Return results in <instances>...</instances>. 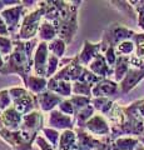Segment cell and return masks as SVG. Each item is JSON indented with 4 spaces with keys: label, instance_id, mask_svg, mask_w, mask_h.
I'll use <instances>...</instances> for the list:
<instances>
[{
    "label": "cell",
    "instance_id": "28",
    "mask_svg": "<svg viewBox=\"0 0 144 150\" xmlns=\"http://www.w3.org/2000/svg\"><path fill=\"white\" fill-rule=\"evenodd\" d=\"M92 90H93V85H89V84H85V83H82V81L73 83V95L93 98Z\"/></svg>",
    "mask_w": 144,
    "mask_h": 150
},
{
    "label": "cell",
    "instance_id": "17",
    "mask_svg": "<svg viewBox=\"0 0 144 150\" xmlns=\"http://www.w3.org/2000/svg\"><path fill=\"white\" fill-rule=\"evenodd\" d=\"M24 88L26 90H29L30 93H33L34 95L45 91L48 89V79L46 78H41V76H36L34 74H30L24 81Z\"/></svg>",
    "mask_w": 144,
    "mask_h": 150
},
{
    "label": "cell",
    "instance_id": "41",
    "mask_svg": "<svg viewBox=\"0 0 144 150\" xmlns=\"http://www.w3.org/2000/svg\"><path fill=\"white\" fill-rule=\"evenodd\" d=\"M4 9H6V6H5V4H4L3 0H0V13H1Z\"/></svg>",
    "mask_w": 144,
    "mask_h": 150
},
{
    "label": "cell",
    "instance_id": "37",
    "mask_svg": "<svg viewBox=\"0 0 144 150\" xmlns=\"http://www.w3.org/2000/svg\"><path fill=\"white\" fill-rule=\"evenodd\" d=\"M35 145L38 146L40 150H58V149H55L52 144H50L48 140H46L43 135H39L38 138H36L35 140Z\"/></svg>",
    "mask_w": 144,
    "mask_h": 150
},
{
    "label": "cell",
    "instance_id": "34",
    "mask_svg": "<svg viewBox=\"0 0 144 150\" xmlns=\"http://www.w3.org/2000/svg\"><path fill=\"white\" fill-rule=\"evenodd\" d=\"M10 106H13V100L9 89H1L0 90V111H5Z\"/></svg>",
    "mask_w": 144,
    "mask_h": 150
},
{
    "label": "cell",
    "instance_id": "18",
    "mask_svg": "<svg viewBox=\"0 0 144 150\" xmlns=\"http://www.w3.org/2000/svg\"><path fill=\"white\" fill-rule=\"evenodd\" d=\"M131 69V56H118L117 64L114 67V75H113V80L117 81L118 84L125 78V75Z\"/></svg>",
    "mask_w": 144,
    "mask_h": 150
},
{
    "label": "cell",
    "instance_id": "8",
    "mask_svg": "<svg viewBox=\"0 0 144 150\" xmlns=\"http://www.w3.org/2000/svg\"><path fill=\"white\" fill-rule=\"evenodd\" d=\"M49 49L48 43L39 41L38 46L34 53V65H33V73L36 76L45 78L46 76V68H48V59H49Z\"/></svg>",
    "mask_w": 144,
    "mask_h": 150
},
{
    "label": "cell",
    "instance_id": "22",
    "mask_svg": "<svg viewBox=\"0 0 144 150\" xmlns=\"http://www.w3.org/2000/svg\"><path fill=\"white\" fill-rule=\"evenodd\" d=\"M77 145V133L75 130H64L60 134L58 150H74Z\"/></svg>",
    "mask_w": 144,
    "mask_h": 150
},
{
    "label": "cell",
    "instance_id": "10",
    "mask_svg": "<svg viewBox=\"0 0 144 150\" xmlns=\"http://www.w3.org/2000/svg\"><path fill=\"white\" fill-rule=\"evenodd\" d=\"M48 128H53L59 130L60 133L64 130H74L75 129V123H74V116H69L63 114L60 110L55 109L49 112L48 118Z\"/></svg>",
    "mask_w": 144,
    "mask_h": 150
},
{
    "label": "cell",
    "instance_id": "24",
    "mask_svg": "<svg viewBox=\"0 0 144 150\" xmlns=\"http://www.w3.org/2000/svg\"><path fill=\"white\" fill-rule=\"evenodd\" d=\"M48 49L52 55H55V56H58L59 59H62L64 54H65L67 43L60 39V38H57V39H54L53 41L48 43Z\"/></svg>",
    "mask_w": 144,
    "mask_h": 150
},
{
    "label": "cell",
    "instance_id": "42",
    "mask_svg": "<svg viewBox=\"0 0 144 150\" xmlns=\"http://www.w3.org/2000/svg\"><path fill=\"white\" fill-rule=\"evenodd\" d=\"M134 150H144V145H143L142 143H139V145H138V146L134 149Z\"/></svg>",
    "mask_w": 144,
    "mask_h": 150
},
{
    "label": "cell",
    "instance_id": "16",
    "mask_svg": "<svg viewBox=\"0 0 144 150\" xmlns=\"http://www.w3.org/2000/svg\"><path fill=\"white\" fill-rule=\"evenodd\" d=\"M55 94H58L64 99H69L73 95V84L69 81H64V80H57L54 78H50L48 80V89Z\"/></svg>",
    "mask_w": 144,
    "mask_h": 150
},
{
    "label": "cell",
    "instance_id": "12",
    "mask_svg": "<svg viewBox=\"0 0 144 150\" xmlns=\"http://www.w3.org/2000/svg\"><path fill=\"white\" fill-rule=\"evenodd\" d=\"M144 79V68H132L125 75V78L119 83V91L122 94H127L132 91L139 83Z\"/></svg>",
    "mask_w": 144,
    "mask_h": 150
},
{
    "label": "cell",
    "instance_id": "13",
    "mask_svg": "<svg viewBox=\"0 0 144 150\" xmlns=\"http://www.w3.org/2000/svg\"><path fill=\"white\" fill-rule=\"evenodd\" d=\"M119 91V84L113 79H101L93 86L92 96L93 98H109L117 95Z\"/></svg>",
    "mask_w": 144,
    "mask_h": 150
},
{
    "label": "cell",
    "instance_id": "6",
    "mask_svg": "<svg viewBox=\"0 0 144 150\" xmlns=\"http://www.w3.org/2000/svg\"><path fill=\"white\" fill-rule=\"evenodd\" d=\"M28 13L29 11H28V9L24 5H23V3L18 4V5L10 6V8H6L0 13L3 19H4V21H5L6 26H8L10 36H14V35L18 34V31L20 30L23 19H24V16Z\"/></svg>",
    "mask_w": 144,
    "mask_h": 150
},
{
    "label": "cell",
    "instance_id": "11",
    "mask_svg": "<svg viewBox=\"0 0 144 150\" xmlns=\"http://www.w3.org/2000/svg\"><path fill=\"white\" fill-rule=\"evenodd\" d=\"M38 99V104H39V110L43 112H50L55 109H58L59 104L64 100V98H62L58 94H55L50 90H45L43 93H40L36 95Z\"/></svg>",
    "mask_w": 144,
    "mask_h": 150
},
{
    "label": "cell",
    "instance_id": "20",
    "mask_svg": "<svg viewBox=\"0 0 144 150\" xmlns=\"http://www.w3.org/2000/svg\"><path fill=\"white\" fill-rule=\"evenodd\" d=\"M57 38H58V33H57L55 26L50 21L43 20V23H41V25L39 28V31H38L39 41L50 43V41H53L54 39H57Z\"/></svg>",
    "mask_w": 144,
    "mask_h": 150
},
{
    "label": "cell",
    "instance_id": "5",
    "mask_svg": "<svg viewBox=\"0 0 144 150\" xmlns=\"http://www.w3.org/2000/svg\"><path fill=\"white\" fill-rule=\"evenodd\" d=\"M9 93H10V96L13 100V106L21 115H26L35 110H39L36 95H34L29 90H26L24 86L9 88Z\"/></svg>",
    "mask_w": 144,
    "mask_h": 150
},
{
    "label": "cell",
    "instance_id": "40",
    "mask_svg": "<svg viewBox=\"0 0 144 150\" xmlns=\"http://www.w3.org/2000/svg\"><path fill=\"white\" fill-rule=\"evenodd\" d=\"M4 65H5V60H4V58L0 55V71H1V69L4 68Z\"/></svg>",
    "mask_w": 144,
    "mask_h": 150
},
{
    "label": "cell",
    "instance_id": "1",
    "mask_svg": "<svg viewBox=\"0 0 144 150\" xmlns=\"http://www.w3.org/2000/svg\"><path fill=\"white\" fill-rule=\"evenodd\" d=\"M82 1L44 0L39 5L44 9V20L55 26L58 38L70 44L78 31V11Z\"/></svg>",
    "mask_w": 144,
    "mask_h": 150
},
{
    "label": "cell",
    "instance_id": "30",
    "mask_svg": "<svg viewBox=\"0 0 144 150\" xmlns=\"http://www.w3.org/2000/svg\"><path fill=\"white\" fill-rule=\"evenodd\" d=\"M60 69V59L58 56L49 54V59H48V68H46V79L53 78L55 74L58 73V70Z\"/></svg>",
    "mask_w": 144,
    "mask_h": 150
},
{
    "label": "cell",
    "instance_id": "9",
    "mask_svg": "<svg viewBox=\"0 0 144 150\" xmlns=\"http://www.w3.org/2000/svg\"><path fill=\"white\" fill-rule=\"evenodd\" d=\"M84 129L89 134L94 135L95 138H105V137H109L110 135L109 121L104 115L99 114V112H96V114L88 121Z\"/></svg>",
    "mask_w": 144,
    "mask_h": 150
},
{
    "label": "cell",
    "instance_id": "25",
    "mask_svg": "<svg viewBox=\"0 0 144 150\" xmlns=\"http://www.w3.org/2000/svg\"><path fill=\"white\" fill-rule=\"evenodd\" d=\"M13 50H14V41L11 36H0V55L3 56L5 62L11 55Z\"/></svg>",
    "mask_w": 144,
    "mask_h": 150
},
{
    "label": "cell",
    "instance_id": "14",
    "mask_svg": "<svg viewBox=\"0 0 144 150\" xmlns=\"http://www.w3.org/2000/svg\"><path fill=\"white\" fill-rule=\"evenodd\" d=\"M101 53V43H92V41L85 40L83 43V48L82 51L79 53L78 60L80 65H83L84 68H88L89 64L95 59V56Z\"/></svg>",
    "mask_w": 144,
    "mask_h": 150
},
{
    "label": "cell",
    "instance_id": "33",
    "mask_svg": "<svg viewBox=\"0 0 144 150\" xmlns=\"http://www.w3.org/2000/svg\"><path fill=\"white\" fill-rule=\"evenodd\" d=\"M110 4H113V5L117 8L119 11L124 13L125 15H128L131 18H135L137 16L135 10H134V8L132 6L131 1H110Z\"/></svg>",
    "mask_w": 144,
    "mask_h": 150
},
{
    "label": "cell",
    "instance_id": "3",
    "mask_svg": "<svg viewBox=\"0 0 144 150\" xmlns=\"http://www.w3.org/2000/svg\"><path fill=\"white\" fill-rule=\"evenodd\" d=\"M44 20V9L39 5V1L36 4V8L26 14L23 19L20 30L18 31L16 35L11 36L13 40H23L29 41L33 40L38 35L39 28Z\"/></svg>",
    "mask_w": 144,
    "mask_h": 150
},
{
    "label": "cell",
    "instance_id": "27",
    "mask_svg": "<svg viewBox=\"0 0 144 150\" xmlns=\"http://www.w3.org/2000/svg\"><path fill=\"white\" fill-rule=\"evenodd\" d=\"M115 50H117L118 56H127V58H129V56H132L134 54V51H135V45H134L133 39L125 40L123 43H120L117 48H115Z\"/></svg>",
    "mask_w": 144,
    "mask_h": 150
},
{
    "label": "cell",
    "instance_id": "38",
    "mask_svg": "<svg viewBox=\"0 0 144 150\" xmlns=\"http://www.w3.org/2000/svg\"><path fill=\"white\" fill-rule=\"evenodd\" d=\"M0 36H10V33L8 30V26L4 21L1 14H0Z\"/></svg>",
    "mask_w": 144,
    "mask_h": 150
},
{
    "label": "cell",
    "instance_id": "21",
    "mask_svg": "<svg viewBox=\"0 0 144 150\" xmlns=\"http://www.w3.org/2000/svg\"><path fill=\"white\" fill-rule=\"evenodd\" d=\"M140 140L135 137H122L118 139L113 140L111 144V150H134L135 149Z\"/></svg>",
    "mask_w": 144,
    "mask_h": 150
},
{
    "label": "cell",
    "instance_id": "32",
    "mask_svg": "<svg viewBox=\"0 0 144 150\" xmlns=\"http://www.w3.org/2000/svg\"><path fill=\"white\" fill-rule=\"evenodd\" d=\"M131 4L137 14L138 26L140 28L144 33V0H135V1H131Z\"/></svg>",
    "mask_w": 144,
    "mask_h": 150
},
{
    "label": "cell",
    "instance_id": "4",
    "mask_svg": "<svg viewBox=\"0 0 144 150\" xmlns=\"http://www.w3.org/2000/svg\"><path fill=\"white\" fill-rule=\"evenodd\" d=\"M134 35H135V31L124 26L123 24H119V23H113V24L108 25V28L103 31V36L100 40L101 54L108 48H117L123 41L133 39Z\"/></svg>",
    "mask_w": 144,
    "mask_h": 150
},
{
    "label": "cell",
    "instance_id": "29",
    "mask_svg": "<svg viewBox=\"0 0 144 150\" xmlns=\"http://www.w3.org/2000/svg\"><path fill=\"white\" fill-rule=\"evenodd\" d=\"M133 41L135 45V51H134V56L140 60H144V33H135L133 36Z\"/></svg>",
    "mask_w": 144,
    "mask_h": 150
},
{
    "label": "cell",
    "instance_id": "31",
    "mask_svg": "<svg viewBox=\"0 0 144 150\" xmlns=\"http://www.w3.org/2000/svg\"><path fill=\"white\" fill-rule=\"evenodd\" d=\"M69 100L73 104L74 109H75V112L84 109L88 105L92 104V98H88V96H80V95H72L69 98Z\"/></svg>",
    "mask_w": 144,
    "mask_h": 150
},
{
    "label": "cell",
    "instance_id": "2",
    "mask_svg": "<svg viewBox=\"0 0 144 150\" xmlns=\"http://www.w3.org/2000/svg\"><path fill=\"white\" fill-rule=\"evenodd\" d=\"M14 50L11 55L8 58L5 65L1 69V75H19L23 81L29 76L33 71L34 65V53L39 44V39H33L29 41L23 40H13Z\"/></svg>",
    "mask_w": 144,
    "mask_h": 150
},
{
    "label": "cell",
    "instance_id": "26",
    "mask_svg": "<svg viewBox=\"0 0 144 150\" xmlns=\"http://www.w3.org/2000/svg\"><path fill=\"white\" fill-rule=\"evenodd\" d=\"M41 134L43 137L48 140V142L53 145L55 149H58L59 146V140H60V131L59 130H55L53 128H48V126H44L43 130H41Z\"/></svg>",
    "mask_w": 144,
    "mask_h": 150
},
{
    "label": "cell",
    "instance_id": "39",
    "mask_svg": "<svg viewBox=\"0 0 144 150\" xmlns=\"http://www.w3.org/2000/svg\"><path fill=\"white\" fill-rule=\"evenodd\" d=\"M137 103H138V112L140 114V116L144 119V99L137 100Z\"/></svg>",
    "mask_w": 144,
    "mask_h": 150
},
{
    "label": "cell",
    "instance_id": "19",
    "mask_svg": "<svg viewBox=\"0 0 144 150\" xmlns=\"http://www.w3.org/2000/svg\"><path fill=\"white\" fill-rule=\"evenodd\" d=\"M96 114V111L94 109V106L92 104L88 105L84 109L79 110L75 112L74 115V123H75V129H84L85 128V124L89 121L93 116Z\"/></svg>",
    "mask_w": 144,
    "mask_h": 150
},
{
    "label": "cell",
    "instance_id": "35",
    "mask_svg": "<svg viewBox=\"0 0 144 150\" xmlns=\"http://www.w3.org/2000/svg\"><path fill=\"white\" fill-rule=\"evenodd\" d=\"M103 54H104V58L106 60V63H108V65L114 69L115 64H117V60H118V54H117L115 48H108Z\"/></svg>",
    "mask_w": 144,
    "mask_h": 150
},
{
    "label": "cell",
    "instance_id": "36",
    "mask_svg": "<svg viewBox=\"0 0 144 150\" xmlns=\"http://www.w3.org/2000/svg\"><path fill=\"white\" fill-rule=\"evenodd\" d=\"M58 110H60L63 114L69 115V116L75 115V109H74V106H73V104L70 103L69 99H64L62 103H60L59 106H58Z\"/></svg>",
    "mask_w": 144,
    "mask_h": 150
},
{
    "label": "cell",
    "instance_id": "23",
    "mask_svg": "<svg viewBox=\"0 0 144 150\" xmlns=\"http://www.w3.org/2000/svg\"><path fill=\"white\" fill-rule=\"evenodd\" d=\"M92 105L96 112L106 116L114 105V101L109 98H92Z\"/></svg>",
    "mask_w": 144,
    "mask_h": 150
},
{
    "label": "cell",
    "instance_id": "15",
    "mask_svg": "<svg viewBox=\"0 0 144 150\" xmlns=\"http://www.w3.org/2000/svg\"><path fill=\"white\" fill-rule=\"evenodd\" d=\"M88 69L90 70L93 74H95L96 76H99L101 79H109V76L114 75V69L110 68L106 60L104 58V54H98L95 56V59L89 64Z\"/></svg>",
    "mask_w": 144,
    "mask_h": 150
},
{
    "label": "cell",
    "instance_id": "7",
    "mask_svg": "<svg viewBox=\"0 0 144 150\" xmlns=\"http://www.w3.org/2000/svg\"><path fill=\"white\" fill-rule=\"evenodd\" d=\"M84 69L85 68L79 63L78 56H73L72 62L68 63L67 65H64L63 68H60L58 70V73L53 78L57 79V80H64V81H69L73 84L75 81H79Z\"/></svg>",
    "mask_w": 144,
    "mask_h": 150
}]
</instances>
